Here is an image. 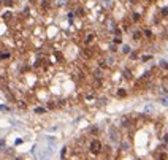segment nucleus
Listing matches in <instances>:
<instances>
[{
  "label": "nucleus",
  "instance_id": "obj_1",
  "mask_svg": "<svg viewBox=\"0 0 168 160\" xmlns=\"http://www.w3.org/2000/svg\"><path fill=\"white\" fill-rule=\"evenodd\" d=\"M101 143H100V140H92L91 141V144H89V151L92 152L94 155H97V154H100L101 152Z\"/></svg>",
  "mask_w": 168,
  "mask_h": 160
},
{
  "label": "nucleus",
  "instance_id": "obj_2",
  "mask_svg": "<svg viewBox=\"0 0 168 160\" xmlns=\"http://www.w3.org/2000/svg\"><path fill=\"white\" fill-rule=\"evenodd\" d=\"M109 135H111V140H113V141H119V140H121L118 128H114V127H111V130H109Z\"/></svg>",
  "mask_w": 168,
  "mask_h": 160
},
{
  "label": "nucleus",
  "instance_id": "obj_3",
  "mask_svg": "<svg viewBox=\"0 0 168 160\" xmlns=\"http://www.w3.org/2000/svg\"><path fill=\"white\" fill-rule=\"evenodd\" d=\"M94 38H95V35H94V33H87L86 37H84V43H86V45H89V43L94 41Z\"/></svg>",
  "mask_w": 168,
  "mask_h": 160
},
{
  "label": "nucleus",
  "instance_id": "obj_4",
  "mask_svg": "<svg viewBox=\"0 0 168 160\" xmlns=\"http://www.w3.org/2000/svg\"><path fill=\"white\" fill-rule=\"evenodd\" d=\"M83 54H84L86 57H92V56H94V51H92L91 48H84V49H83Z\"/></svg>",
  "mask_w": 168,
  "mask_h": 160
},
{
  "label": "nucleus",
  "instance_id": "obj_5",
  "mask_svg": "<svg viewBox=\"0 0 168 160\" xmlns=\"http://www.w3.org/2000/svg\"><path fill=\"white\" fill-rule=\"evenodd\" d=\"M141 37H143V33L140 30H135L133 32V40H141Z\"/></svg>",
  "mask_w": 168,
  "mask_h": 160
},
{
  "label": "nucleus",
  "instance_id": "obj_6",
  "mask_svg": "<svg viewBox=\"0 0 168 160\" xmlns=\"http://www.w3.org/2000/svg\"><path fill=\"white\" fill-rule=\"evenodd\" d=\"M41 6H43V10H48L49 6H51V0H43V3H41Z\"/></svg>",
  "mask_w": 168,
  "mask_h": 160
},
{
  "label": "nucleus",
  "instance_id": "obj_7",
  "mask_svg": "<svg viewBox=\"0 0 168 160\" xmlns=\"http://www.w3.org/2000/svg\"><path fill=\"white\" fill-rule=\"evenodd\" d=\"M125 95H127L125 89H119V90H118V97H121V98H122V97H125Z\"/></svg>",
  "mask_w": 168,
  "mask_h": 160
},
{
  "label": "nucleus",
  "instance_id": "obj_8",
  "mask_svg": "<svg viewBox=\"0 0 168 160\" xmlns=\"http://www.w3.org/2000/svg\"><path fill=\"white\" fill-rule=\"evenodd\" d=\"M165 157H166V154H165V152H162V154H157L156 155V160H165Z\"/></svg>",
  "mask_w": 168,
  "mask_h": 160
},
{
  "label": "nucleus",
  "instance_id": "obj_9",
  "mask_svg": "<svg viewBox=\"0 0 168 160\" xmlns=\"http://www.w3.org/2000/svg\"><path fill=\"white\" fill-rule=\"evenodd\" d=\"M105 63H106V65H113V63H114V57H106Z\"/></svg>",
  "mask_w": 168,
  "mask_h": 160
},
{
  "label": "nucleus",
  "instance_id": "obj_10",
  "mask_svg": "<svg viewBox=\"0 0 168 160\" xmlns=\"http://www.w3.org/2000/svg\"><path fill=\"white\" fill-rule=\"evenodd\" d=\"M160 68L168 70V62H166V60H162V62H160Z\"/></svg>",
  "mask_w": 168,
  "mask_h": 160
},
{
  "label": "nucleus",
  "instance_id": "obj_11",
  "mask_svg": "<svg viewBox=\"0 0 168 160\" xmlns=\"http://www.w3.org/2000/svg\"><path fill=\"white\" fill-rule=\"evenodd\" d=\"M35 113H36V114H45L46 110H45V108H35Z\"/></svg>",
  "mask_w": 168,
  "mask_h": 160
},
{
  "label": "nucleus",
  "instance_id": "obj_12",
  "mask_svg": "<svg viewBox=\"0 0 168 160\" xmlns=\"http://www.w3.org/2000/svg\"><path fill=\"white\" fill-rule=\"evenodd\" d=\"M94 76H95L97 79H101V71L100 70H95V71H94Z\"/></svg>",
  "mask_w": 168,
  "mask_h": 160
},
{
  "label": "nucleus",
  "instance_id": "obj_13",
  "mask_svg": "<svg viewBox=\"0 0 168 160\" xmlns=\"http://www.w3.org/2000/svg\"><path fill=\"white\" fill-rule=\"evenodd\" d=\"M122 52H124V54H128V52H130V48H128L127 45H124V46H122Z\"/></svg>",
  "mask_w": 168,
  "mask_h": 160
},
{
  "label": "nucleus",
  "instance_id": "obj_14",
  "mask_svg": "<svg viewBox=\"0 0 168 160\" xmlns=\"http://www.w3.org/2000/svg\"><path fill=\"white\" fill-rule=\"evenodd\" d=\"M160 101H162V105L168 106V97H162V98H160Z\"/></svg>",
  "mask_w": 168,
  "mask_h": 160
},
{
  "label": "nucleus",
  "instance_id": "obj_15",
  "mask_svg": "<svg viewBox=\"0 0 168 160\" xmlns=\"http://www.w3.org/2000/svg\"><path fill=\"white\" fill-rule=\"evenodd\" d=\"M124 76H125L127 79H130V78H132V73H130V70H125V71H124Z\"/></svg>",
  "mask_w": 168,
  "mask_h": 160
},
{
  "label": "nucleus",
  "instance_id": "obj_16",
  "mask_svg": "<svg viewBox=\"0 0 168 160\" xmlns=\"http://www.w3.org/2000/svg\"><path fill=\"white\" fill-rule=\"evenodd\" d=\"M0 57H2V59H8L10 54H8V52H2V54H0Z\"/></svg>",
  "mask_w": 168,
  "mask_h": 160
},
{
  "label": "nucleus",
  "instance_id": "obj_17",
  "mask_svg": "<svg viewBox=\"0 0 168 160\" xmlns=\"http://www.w3.org/2000/svg\"><path fill=\"white\" fill-rule=\"evenodd\" d=\"M162 16H168V8H162Z\"/></svg>",
  "mask_w": 168,
  "mask_h": 160
},
{
  "label": "nucleus",
  "instance_id": "obj_18",
  "mask_svg": "<svg viewBox=\"0 0 168 160\" xmlns=\"http://www.w3.org/2000/svg\"><path fill=\"white\" fill-rule=\"evenodd\" d=\"M65 155H67V148H63L62 152H60V157H65Z\"/></svg>",
  "mask_w": 168,
  "mask_h": 160
},
{
  "label": "nucleus",
  "instance_id": "obj_19",
  "mask_svg": "<svg viewBox=\"0 0 168 160\" xmlns=\"http://www.w3.org/2000/svg\"><path fill=\"white\" fill-rule=\"evenodd\" d=\"M5 5H13V0H2Z\"/></svg>",
  "mask_w": 168,
  "mask_h": 160
},
{
  "label": "nucleus",
  "instance_id": "obj_20",
  "mask_svg": "<svg viewBox=\"0 0 168 160\" xmlns=\"http://www.w3.org/2000/svg\"><path fill=\"white\" fill-rule=\"evenodd\" d=\"M144 35H146V37H149V38L152 37V33H151V30H144Z\"/></svg>",
  "mask_w": 168,
  "mask_h": 160
},
{
  "label": "nucleus",
  "instance_id": "obj_21",
  "mask_svg": "<svg viewBox=\"0 0 168 160\" xmlns=\"http://www.w3.org/2000/svg\"><path fill=\"white\" fill-rule=\"evenodd\" d=\"M151 57H152V56H143V62H146V60H151Z\"/></svg>",
  "mask_w": 168,
  "mask_h": 160
},
{
  "label": "nucleus",
  "instance_id": "obj_22",
  "mask_svg": "<svg viewBox=\"0 0 168 160\" xmlns=\"http://www.w3.org/2000/svg\"><path fill=\"white\" fill-rule=\"evenodd\" d=\"M138 19H140V14H138V13H133V21H138Z\"/></svg>",
  "mask_w": 168,
  "mask_h": 160
},
{
  "label": "nucleus",
  "instance_id": "obj_23",
  "mask_svg": "<svg viewBox=\"0 0 168 160\" xmlns=\"http://www.w3.org/2000/svg\"><path fill=\"white\" fill-rule=\"evenodd\" d=\"M59 3H60V5H67L68 0H59Z\"/></svg>",
  "mask_w": 168,
  "mask_h": 160
},
{
  "label": "nucleus",
  "instance_id": "obj_24",
  "mask_svg": "<svg viewBox=\"0 0 168 160\" xmlns=\"http://www.w3.org/2000/svg\"><path fill=\"white\" fill-rule=\"evenodd\" d=\"M130 57H132V59H136L138 54H136V52H132V54H130Z\"/></svg>",
  "mask_w": 168,
  "mask_h": 160
},
{
  "label": "nucleus",
  "instance_id": "obj_25",
  "mask_svg": "<svg viewBox=\"0 0 168 160\" xmlns=\"http://www.w3.org/2000/svg\"><path fill=\"white\" fill-rule=\"evenodd\" d=\"M83 14H84V11H83L81 8H79V10H78V16H83Z\"/></svg>",
  "mask_w": 168,
  "mask_h": 160
},
{
  "label": "nucleus",
  "instance_id": "obj_26",
  "mask_svg": "<svg viewBox=\"0 0 168 160\" xmlns=\"http://www.w3.org/2000/svg\"><path fill=\"white\" fill-rule=\"evenodd\" d=\"M121 41H122V40H121L119 37H116V38H114V43H121Z\"/></svg>",
  "mask_w": 168,
  "mask_h": 160
},
{
  "label": "nucleus",
  "instance_id": "obj_27",
  "mask_svg": "<svg viewBox=\"0 0 168 160\" xmlns=\"http://www.w3.org/2000/svg\"><path fill=\"white\" fill-rule=\"evenodd\" d=\"M163 141H165V143H168V135H165V136H163Z\"/></svg>",
  "mask_w": 168,
  "mask_h": 160
},
{
  "label": "nucleus",
  "instance_id": "obj_28",
  "mask_svg": "<svg viewBox=\"0 0 168 160\" xmlns=\"http://www.w3.org/2000/svg\"><path fill=\"white\" fill-rule=\"evenodd\" d=\"M149 2H156V0H149Z\"/></svg>",
  "mask_w": 168,
  "mask_h": 160
}]
</instances>
